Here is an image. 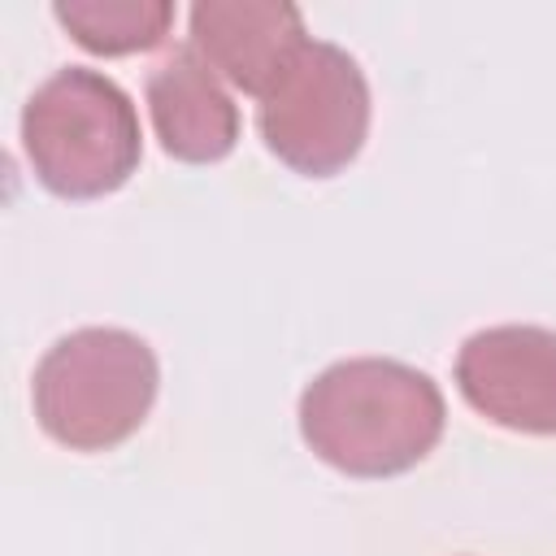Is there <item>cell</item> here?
<instances>
[{
    "label": "cell",
    "mask_w": 556,
    "mask_h": 556,
    "mask_svg": "<svg viewBox=\"0 0 556 556\" xmlns=\"http://www.w3.org/2000/svg\"><path fill=\"white\" fill-rule=\"evenodd\" d=\"M156 382V356L139 334L83 326L43 352L30 395L48 439L70 452H104L143 426Z\"/></svg>",
    "instance_id": "cell-3"
},
{
    "label": "cell",
    "mask_w": 556,
    "mask_h": 556,
    "mask_svg": "<svg viewBox=\"0 0 556 556\" xmlns=\"http://www.w3.org/2000/svg\"><path fill=\"white\" fill-rule=\"evenodd\" d=\"M456 387L473 413L517 434H556V330L486 326L456 352Z\"/></svg>",
    "instance_id": "cell-5"
},
{
    "label": "cell",
    "mask_w": 556,
    "mask_h": 556,
    "mask_svg": "<svg viewBox=\"0 0 556 556\" xmlns=\"http://www.w3.org/2000/svg\"><path fill=\"white\" fill-rule=\"evenodd\" d=\"M22 148L35 178L65 200L117 191L143 156L135 100L100 70L65 65L22 109Z\"/></svg>",
    "instance_id": "cell-2"
},
{
    "label": "cell",
    "mask_w": 556,
    "mask_h": 556,
    "mask_svg": "<svg viewBox=\"0 0 556 556\" xmlns=\"http://www.w3.org/2000/svg\"><path fill=\"white\" fill-rule=\"evenodd\" d=\"M52 17L100 56L148 52L169 35L174 4L169 0H56Z\"/></svg>",
    "instance_id": "cell-8"
},
{
    "label": "cell",
    "mask_w": 556,
    "mask_h": 556,
    "mask_svg": "<svg viewBox=\"0 0 556 556\" xmlns=\"http://www.w3.org/2000/svg\"><path fill=\"white\" fill-rule=\"evenodd\" d=\"M308 43L304 17L282 0H204L191 9V52L248 96H265Z\"/></svg>",
    "instance_id": "cell-6"
},
{
    "label": "cell",
    "mask_w": 556,
    "mask_h": 556,
    "mask_svg": "<svg viewBox=\"0 0 556 556\" xmlns=\"http://www.w3.org/2000/svg\"><path fill=\"white\" fill-rule=\"evenodd\" d=\"M265 148L308 178L356 161L369 135V83L339 43L308 39L256 104Z\"/></svg>",
    "instance_id": "cell-4"
},
{
    "label": "cell",
    "mask_w": 556,
    "mask_h": 556,
    "mask_svg": "<svg viewBox=\"0 0 556 556\" xmlns=\"http://www.w3.org/2000/svg\"><path fill=\"white\" fill-rule=\"evenodd\" d=\"M148 113L161 148L187 165L222 161L239 139L235 100L191 48H174L148 74Z\"/></svg>",
    "instance_id": "cell-7"
},
{
    "label": "cell",
    "mask_w": 556,
    "mask_h": 556,
    "mask_svg": "<svg viewBox=\"0 0 556 556\" xmlns=\"http://www.w3.org/2000/svg\"><path fill=\"white\" fill-rule=\"evenodd\" d=\"M443 417L447 408L430 374L387 356L339 361L300 395L304 443L352 478H391L413 469L434 452Z\"/></svg>",
    "instance_id": "cell-1"
}]
</instances>
